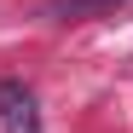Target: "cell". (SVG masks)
I'll return each mask as SVG.
<instances>
[{
    "mask_svg": "<svg viewBox=\"0 0 133 133\" xmlns=\"http://www.w3.org/2000/svg\"><path fill=\"white\" fill-rule=\"evenodd\" d=\"M0 122H6V133H41L35 93L23 81H12V75H0Z\"/></svg>",
    "mask_w": 133,
    "mask_h": 133,
    "instance_id": "obj_1",
    "label": "cell"
},
{
    "mask_svg": "<svg viewBox=\"0 0 133 133\" xmlns=\"http://www.w3.org/2000/svg\"><path fill=\"white\" fill-rule=\"evenodd\" d=\"M116 6H127V0H52L46 12L70 23V17H98V12H116Z\"/></svg>",
    "mask_w": 133,
    "mask_h": 133,
    "instance_id": "obj_2",
    "label": "cell"
}]
</instances>
